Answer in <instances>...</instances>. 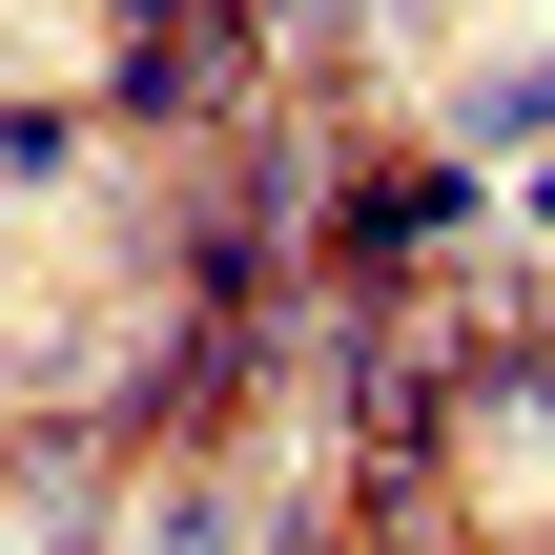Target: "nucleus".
Returning <instances> with one entry per match:
<instances>
[{
	"label": "nucleus",
	"instance_id": "1",
	"mask_svg": "<svg viewBox=\"0 0 555 555\" xmlns=\"http://www.w3.org/2000/svg\"><path fill=\"white\" fill-rule=\"evenodd\" d=\"M124 350V247L62 185H0V391H82Z\"/></svg>",
	"mask_w": 555,
	"mask_h": 555
}]
</instances>
